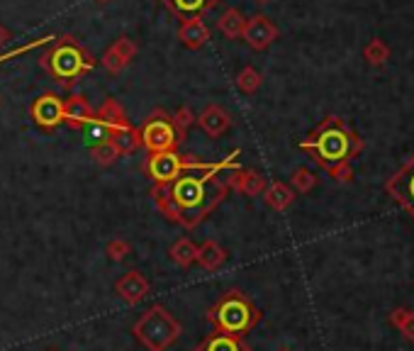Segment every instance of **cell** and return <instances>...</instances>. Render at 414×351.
I'll use <instances>...</instances> for the list:
<instances>
[{
    "instance_id": "cell-16",
    "label": "cell",
    "mask_w": 414,
    "mask_h": 351,
    "mask_svg": "<svg viewBox=\"0 0 414 351\" xmlns=\"http://www.w3.org/2000/svg\"><path fill=\"white\" fill-rule=\"evenodd\" d=\"M207 40H210V30H207V25H205L200 17H193V20H183L178 27V42L185 47V49H202L205 44H207Z\"/></svg>"
},
{
    "instance_id": "cell-14",
    "label": "cell",
    "mask_w": 414,
    "mask_h": 351,
    "mask_svg": "<svg viewBox=\"0 0 414 351\" xmlns=\"http://www.w3.org/2000/svg\"><path fill=\"white\" fill-rule=\"evenodd\" d=\"M95 117V110L90 108L88 98L80 93H71L64 100V122L74 129H80L88 120Z\"/></svg>"
},
{
    "instance_id": "cell-36",
    "label": "cell",
    "mask_w": 414,
    "mask_h": 351,
    "mask_svg": "<svg viewBox=\"0 0 414 351\" xmlns=\"http://www.w3.org/2000/svg\"><path fill=\"white\" fill-rule=\"evenodd\" d=\"M98 3H107V0H98Z\"/></svg>"
},
{
    "instance_id": "cell-1",
    "label": "cell",
    "mask_w": 414,
    "mask_h": 351,
    "mask_svg": "<svg viewBox=\"0 0 414 351\" xmlns=\"http://www.w3.org/2000/svg\"><path fill=\"white\" fill-rule=\"evenodd\" d=\"M236 156H239V149L232 152L230 156H225L222 161L210 163L202 171L183 173V176H178L171 183L154 186L151 195H154V203L159 208V213L166 220H171L175 225H183L188 229L198 227L227 198L230 186L222 179V173L239 168Z\"/></svg>"
},
{
    "instance_id": "cell-29",
    "label": "cell",
    "mask_w": 414,
    "mask_h": 351,
    "mask_svg": "<svg viewBox=\"0 0 414 351\" xmlns=\"http://www.w3.org/2000/svg\"><path fill=\"white\" fill-rule=\"evenodd\" d=\"M90 156H93V161L98 163V166H110V163L117 161V149L112 147L110 142H103L98 144V147H90Z\"/></svg>"
},
{
    "instance_id": "cell-10",
    "label": "cell",
    "mask_w": 414,
    "mask_h": 351,
    "mask_svg": "<svg viewBox=\"0 0 414 351\" xmlns=\"http://www.w3.org/2000/svg\"><path fill=\"white\" fill-rule=\"evenodd\" d=\"M388 193L414 218V156L388 181Z\"/></svg>"
},
{
    "instance_id": "cell-3",
    "label": "cell",
    "mask_w": 414,
    "mask_h": 351,
    "mask_svg": "<svg viewBox=\"0 0 414 351\" xmlns=\"http://www.w3.org/2000/svg\"><path fill=\"white\" fill-rule=\"evenodd\" d=\"M42 69L64 88H74L83 76L95 69V59L74 37H56V44L40 59Z\"/></svg>"
},
{
    "instance_id": "cell-25",
    "label": "cell",
    "mask_w": 414,
    "mask_h": 351,
    "mask_svg": "<svg viewBox=\"0 0 414 351\" xmlns=\"http://www.w3.org/2000/svg\"><path fill=\"white\" fill-rule=\"evenodd\" d=\"M171 261L178 263L180 268H188L195 263V259H198V247H195L190 239H178V242L171 247Z\"/></svg>"
},
{
    "instance_id": "cell-18",
    "label": "cell",
    "mask_w": 414,
    "mask_h": 351,
    "mask_svg": "<svg viewBox=\"0 0 414 351\" xmlns=\"http://www.w3.org/2000/svg\"><path fill=\"white\" fill-rule=\"evenodd\" d=\"M195 351H249V344H246L241 336L215 332V334L207 336Z\"/></svg>"
},
{
    "instance_id": "cell-27",
    "label": "cell",
    "mask_w": 414,
    "mask_h": 351,
    "mask_svg": "<svg viewBox=\"0 0 414 351\" xmlns=\"http://www.w3.org/2000/svg\"><path fill=\"white\" fill-rule=\"evenodd\" d=\"M363 56H365V61H368V64L380 66V64H385V61H388L390 49H388V44H385L383 40H378V37H375V40H370L368 44H365Z\"/></svg>"
},
{
    "instance_id": "cell-37",
    "label": "cell",
    "mask_w": 414,
    "mask_h": 351,
    "mask_svg": "<svg viewBox=\"0 0 414 351\" xmlns=\"http://www.w3.org/2000/svg\"><path fill=\"white\" fill-rule=\"evenodd\" d=\"M280 351H290V349H280Z\"/></svg>"
},
{
    "instance_id": "cell-22",
    "label": "cell",
    "mask_w": 414,
    "mask_h": 351,
    "mask_svg": "<svg viewBox=\"0 0 414 351\" xmlns=\"http://www.w3.org/2000/svg\"><path fill=\"white\" fill-rule=\"evenodd\" d=\"M110 144L117 149V154L120 156H125V154H132V152H137V149L141 147V137H139V129L137 127H120V129H115L112 132V137H110Z\"/></svg>"
},
{
    "instance_id": "cell-9",
    "label": "cell",
    "mask_w": 414,
    "mask_h": 351,
    "mask_svg": "<svg viewBox=\"0 0 414 351\" xmlns=\"http://www.w3.org/2000/svg\"><path fill=\"white\" fill-rule=\"evenodd\" d=\"M280 30L268 15H254L246 20L244 32H241V40L251 47L254 51H264L278 40Z\"/></svg>"
},
{
    "instance_id": "cell-13",
    "label": "cell",
    "mask_w": 414,
    "mask_h": 351,
    "mask_svg": "<svg viewBox=\"0 0 414 351\" xmlns=\"http://www.w3.org/2000/svg\"><path fill=\"white\" fill-rule=\"evenodd\" d=\"M115 293L127 302V305H137V302L144 300L146 293H149V281L144 278V273L127 271L125 276L115 283Z\"/></svg>"
},
{
    "instance_id": "cell-5",
    "label": "cell",
    "mask_w": 414,
    "mask_h": 351,
    "mask_svg": "<svg viewBox=\"0 0 414 351\" xmlns=\"http://www.w3.org/2000/svg\"><path fill=\"white\" fill-rule=\"evenodd\" d=\"M135 339L146 351H166L180 336L183 327L164 305H151L132 327Z\"/></svg>"
},
{
    "instance_id": "cell-11",
    "label": "cell",
    "mask_w": 414,
    "mask_h": 351,
    "mask_svg": "<svg viewBox=\"0 0 414 351\" xmlns=\"http://www.w3.org/2000/svg\"><path fill=\"white\" fill-rule=\"evenodd\" d=\"M135 54H137L135 42H132L130 37H120V40H115L105 49V54H103L100 64L105 66V71H110V74H120L122 69H127V66L132 64Z\"/></svg>"
},
{
    "instance_id": "cell-35",
    "label": "cell",
    "mask_w": 414,
    "mask_h": 351,
    "mask_svg": "<svg viewBox=\"0 0 414 351\" xmlns=\"http://www.w3.org/2000/svg\"><path fill=\"white\" fill-rule=\"evenodd\" d=\"M256 3H268V0H256Z\"/></svg>"
},
{
    "instance_id": "cell-33",
    "label": "cell",
    "mask_w": 414,
    "mask_h": 351,
    "mask_svg": "<svg viewBox=\"0 0 414 351\" xmlns=\"http://www.w3.org/2000/svg\"><path fill=\"white\" fill-rule=\"evenodd\" d=\"M329 173L334 176L336 181H351V176H354V171H351L349 161H346V163H336L334 168H329Z\"/></svg>"
},
{
    "instance_id": "cell-6",
    "label": "cell",
    "mask_w": 414,
    "mask_h": 351,
    "mask_svg": "<svg viewBox=\"0 0 414 351\" xmlns=\"http://www.w3.org/2000/svg\"><path fill=\"white\" fill-rule=\"evenodd\" d=\"M141 147L149 149V154H161V152H175L183 139L175 132L171 115L164 110H154L149 117L144 120V124L139 127Z\"/></svg>"
},
{
    "instance_id": "cell-23",
    "label": "cell",
    "mask_w": 414,
    "mask_h": 351,
    "mask_svg": "<svg viewBox=\"0 0 414 351\" xmlns=\"http://www.w3.org/2000/svg\"><path fill=\"white\" fill-rule=\"evenodd\" d=\"M112 132H115V129L98 117L88 120V122L80 127V137H83V142L88 144V147H98V144H103V142H110Z\"/></svg>"
},
{
    "instance_id": "cell-21",
    "label": "cell",
    "mask_w": 414,
    "mask_h": 351,
    "mask_svg": "<svg viewBox=\"0 0 414 351\" xmlns=\"http://www.w3.org/2000/svg\"><path fill=\"white\" fill-rule=\"evenodd\" d=\"M95 117L103 120L105 124H110L112 129H120V127H130V120H127L125 108L120 105V100L115 98H107L105 103L100 105V110L95 113Z\"/></svg>"
},
{
    "instance_id": "cell-31",
    "label": "cell",
    "mask_w": 414,
    "mask_h": 351,
    "mask_svg": "<svg viewBox=\"0 0 414 351\" xmlns=\"http://www.w3.org/2000/svg\"><path fill=\"white\" fill-rule=\"evenodd\" d=\"M390 322H393V325L397 327L407 339H414V312L395 310L393 315H390Z\"/></svg>"
},
{
    "instance_id": "cell-4",
    "label": "cell",
    "mask_w": 414,
    "mask_h": 351,
    "mask_svg": "<svg viewBox=\"0 0 414 351\" xmlns=\"http://www.w3.org/2000/svg\"><path fill=\"white\" fill-rule=\"evenodd\" d=\"M210 322L217 327V332L225 334L244 336L256 322L261 320V312L254 307V302L239 291H230L217 300V305L212 307Z\"/></svg>"
},
{
    "instance_id": "cell-38",
    "label": "cell",
    "mask_w": 414,
    "mask_h": 351,
    "mask_svg": "<svg viewBox=\"0 0 414 351\" xmlns=\"http://www.w3.org/2000/svg\"><path fill=\"white\" fill-rule=\"evenodd\" d=\"M49 351H56V349H49Z\"/></svg>"
},
{
    "instance_id": "cell-15",
    "label": "cell",
    "mask_w": 414,
    "mask_h": 351,
    "mask_svg": "<svg viewBox=\"0 0 414 351\" xmlns=\"http://www.w3.org/2000/svg\"><path fill=\"white\" fill-rule=\"evenodd\" d=\"M198 122H200V127L205 129V134H207V137L217 139V137H222L227 129H230L232 117L227 115L225 108H220V105L212 103L198 115Z\"/></svg>"
},
{
    "instance_id": "cell-20",
    "label": "cell",
    "mask_w": 414,
    "mask_h": 351,
    "mask_svg": "<svg viewBox=\"0 0 414 351\" xmlns=\"http://www.w3.org/2000/svg\"><path fill=\"white\" fill-rule=\"evenodd\" d=\"M264 200H266V205H268V208L285 210V208H290V203L295 200V190L290 188L288 183H283V181H273V183L266 186Z\"/></svg>"
},
{
    "instance_id": "cell-2",
    "label": "cell",
    "mask_w": 414,
    "mask_h": 351,
    "mask_svg": "<svg viewBox=\"0 0 414 351\" xmlns=\"http://www.w3.org/2000/svg\"><path fill=\"white\" fill-rule=\"evenodd\" d=\"M300 149L312 154V158L329 171L336 163H346L351 156L361 152V139L356 137L349 124H344L339 117L331 115L304 142H300Z\"/></svg>"
},
{
    "instance_id": "cell-24",
    "label": "cell",
    "mask_w": 414,
    "mask_h": 351,
    "mask_svg": "<svg viewBox=\"0 0 414 351\" xmlns=\"http://www.w3.org/2000/svg\"><path fill=\"white\" fill-rule=\"evenodd\" d=\"M244 25H246V17L241 15V10H236V8H227L220 15V20H217V27H220V32L227 40H239L241 32H244Z\"/></svg>"
},
{
    "instance_id": "cell-34",
    "label": "cell",
    "mask_w": 414,
    "mask_h": 351,
    "mask_svg": "<svg viewBox=\"0 0 414 351\" xmlns=\"http://www.w3.org/2000/svg\"><path fill=\"white\" fill-rule=\"evenodd\" d=\"M10 40H12V32L8 30L6 25H0V49H3V47H6Z\"/></svg>"
},
{
    "instance_id": "cell-26",
    "label": "cell",
    "mask_w": 414,
    "mask_h": 351,
    "mask_svg": "<svg viewBox=\"0 0 414 351\" xmlns=\"http://www.w3.org/2000/svg\"><path fill=\"white\" fill-rule=\"evenodd\" d=\"M261 71H256L254 66H244V69L236 74V88L241 93H256L261 88Z\"/></svg>"
},
{
    "instance_id": "cell-12",
    "label": "cell",
    "mask_w": 414,
    "mask_h": 351,
    "mask_svg": "<svg viewBox=\"0 0 414 351\" xmlns=\"http://www.w3.org/2000/svg\"><path fill=\"white\" fill-rule=\"evenodd\" d=\"M227 186L236 188L239 193H244L246 198H256V195H264L266 190V179L259 171H251V168H236V171H227Z\"/></svg>"
},
{
    "instance_id": "cell-32",
    "label": "cell",
    "mask_w": 414,
    "mask_h": 351,
    "mask_svg": "<svg viewBox=\"0 0 414 351\" xmlns=\"http://www.w3.org/2000/svg\"><path fill=\"white\" fill-rule=\"evenodd\" d=\"M130 252H132V247L127 239H112V242L105 247V254L110 256V261H122Z\"/></svg>"
},
{
    "instance_id": "cell-8",
    "label": "cell",
    "mask_w": 414,
    "mask_h": 351,
    "mask_svg": "<svg viewBox=\"0 0 414 351\" xmlns=\"http://www.w3.org/2000/svg\"><path fill=\"white\" fill-rule=\"evenodd\" d=\"M30 115H32V120H35L37 127L51 132V129H56L61 122H64V98L56 93L40 95V98L32 103Z\"/></svg>"
},
{
    "instance_id": "cell-19",
    "label": "cell",
    "mask_w": 414,
    "mask_h": 351,
    "mask_svg": "<svg viewBox=\"0 0 414 351\" xmlns=\"http://www.w3.org/2000/svg\"><path fill=\"white\" fill-rule=\"evenodd\" d=\"M195 261L200 263V266L205 268V271H217V268L225 266L227 261V252L220 247L217 242H212V239H207V242H202L198 247V259Z\"/></svg>"
},
{
    "instance_id": "cell-7",
    "label": "cell",
    "mask_w": 414,
    "mask_h": 351,
    "mask_svg": "<svg viewBox=\"0 0 414 351\" xmlns=\"http://www.w3.org/2000/svg\"><path fill=\"white\" fill-rule=\"evenodd\" d=\"M210 163H200L193 158H183L178 152H161V154H151L149 161H146V176L154 181V186H164L175 181L178 176L190 171H202Z\"/></svg>"
},
{
    "instance_id": "cell-28",
    "label": "cell",
    "mask_w": 414,
    "mask_h": 351,
    "mask_svg": "<svg viewBox=\"0 0 414 351\" xmlns=\"http://www.w3.org/2000/svg\"><path fill=\"white\" fill-rule=\"evenodd\" d=\"M171 122H173L175 132L180 134V139H185V134H188V129L193 127L195 122H198V117H195V113L188 108V105H183V108H178L173 115H171Z\"/></svg>"
},
{
    "instance_id": "cell-17",
    "label": "cell",
    "mask_w": 414,
    "mask_h": 351,
    "mask_svg": "<svg viewBox=\"0 0 414 351\" xmlns=\"http://www.w3.org/2000/svg\"><path fill=\"white\" fill-rule=\"evenodd\" d=\"M161 3L180 20H193V17H200L202 13L212 10L220 0H161Z\"/></svg>"
},
{
    "instance_id": "cell-30",
    "label": "cell",
    "mask_w": 414,
    "mask_h": 351,
    "mask_svg": "<svg viewBox=\"0 0 414 351\" xmlns=\"http://www.w3.org/2000/svg\"><path fill=\"white\" fill-rule=\"evenodd\" d=\"M290 183H293V188L297 190V193H309V190L317 186V176L309 171V168H297V171L293 173Z\"/></svg>"
}]
</instances>
